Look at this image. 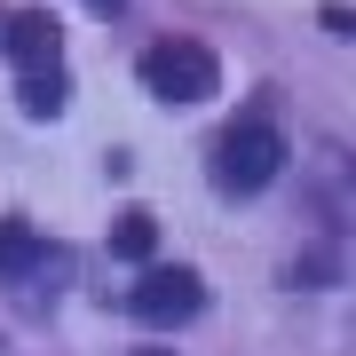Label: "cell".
<instances>
[{"label":"cell","mask_w":356,"mask_h":356,"mask_svg":"<svg viewBox=\"0 0 356 356\" xmlns=\"http://www.w3.org/2000/svg\"><path fill=\"white\" fill-rule=\"evenodd\" d=\"M277 175H285V135L269 127V119H245V127H229V135L214 143V182H222V191L254 198V191H269Z\"/></svg>","instance_id":"6da1fadb"},{"label":"cell","mask_w":356,"mask_h":356,"mask_svg":"<svg viewBox=\"0 0 356 356\" xmlns=\"http://www.w3.org/2000/svg\"><path fill=\"white\" fill-rule=\"evenodd\" d=\"M143 88H151L159 103H206L222 88V64L214 48H198V40H159V48H143Z\"/></svg>","instance_id":"7a4b0ae2"},{"label":"cell","mask_w":356,"mask_h":356,"mask_svg":"<svg viewBox=\"0 0 356 356\" xmlns=\"http://www.w3.org/2000/svg\"><path fill=\"white\" fill-rule=\"evenodd\" d=\"M127 309L143 325H191L206 309V285H198V269H143V285L127 293Z\"/></svg>","instance_id":"3957f363"},{"label":"cell","mask_w":356,"mask_h":356,"mask_svg":"<svg viewBox=\"0 0 356 356\" xmlns=\"http://www.w3.org/2000/svg\"><path fill=\"white\" fill-rule=\"evenodd\" d=\"M0 48H8V64L32 79V72H56V56H64V32H56V16H48V8H24V16H8Z\"/></svg>","instance_id":"277c9868"},{"label":"cell","mask_w":356,"mask_h":356,"mask_svg":"<svg viewBox=\"0 0 356 356\" xmlns=\"http://www.w3.org/2000/svg\"><path fill=\"white\" fill-rule=\"evenodd\" d=\"M151 245H159V222L143 214V206H135V214H119V222H111V254L143 261V254H151Z\"/></svg>","instance_id":"5b68a950"},{"label":"cell","mask_w":356,"mask_h":356,"mask_svg":"<svg viewBox=\"0 0 356 356\" xmlns=\"http://www.w3.org/2000/svg\"><path fill=\"white\" fill-rule=\"evenodd\" d=\"M24 111L32 119H56V111H64V79H56V72H32L24 79Z\"/></svg>","instance_id":"8992f818"},{"label":"cell","mask_w":356,"mask_h":356,"mask_svg":"<svg viewBox=\"0 0 356 356\" xmlns=\"http://www.w3.org/2000/svg\"><path fill=\"white\" fill-rule=\"evenodd\" d=\"M32 254H40V245H32V229H24V222H0V269H24Z\"/></svg>","instance_id":"52a82bcc"},{"label":"cell","mask_w":356,"mask_h":356,"mask_svg":"<svg viewBox=\"0 0 356 356\" xmlns=\"http://www.w3.org/2000/svg\"><path fill=\"white\" fill-rule=\"evenodd\" d=\"M135 356H175V348H135Z\"/></svg>","instance_id":"ba28073f"}]
</instances>
